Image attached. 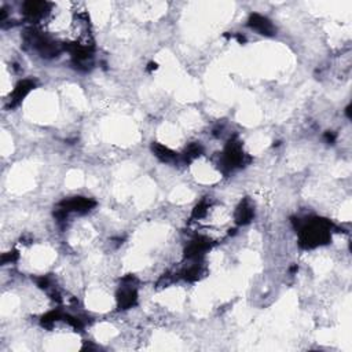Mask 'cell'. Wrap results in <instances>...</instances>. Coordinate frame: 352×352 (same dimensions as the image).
Masks as SVG:
<instances>
[{
    "label": "cell",
    "mask_w": 352,
    "mask_h": 352,
    "mask_svg": "<svg viewBox=\"0 0 352 352\" xmlns=\"http://www.w3.org/2000/svg\"><path fill=\"white\" fill-rule=\"evenodd\" d=\"M33 87L34 83L33 81H30V80H25L22 83L18 84V87L15 88V91H14V94H12L11 106H15L18 102L22 101V98H25V96L28 95L29 91L32 90Z\"/></svg>",
    "instance_id": "4"
},
{
    "label": "cell",
    "mask_w": 352,
    "mask_h": 352,
    "mask_svg": "<svg viewBox=\"0 0 352 352\" xmlns=\"http://www.w3.org/2000/svg\"><path fill=\"white\" fill-rule=\"evenodd\" d=\"M136 303V292L132 288H124L118 295V304L121 308H129Z\"/></svg>",
    "instance_id": "5"
},
{
    "label": "cell",
    "mask_w": 352,
    "mask_h": 352,
    "mask_svg": "<svg viewBox=\"0 0 352 352\" xmlns=\"http://www.w3.org/2000/svg\"><path fill=\"white\" fill-rule=\"evenodd\" d=\"M153 151L162 161H171V160L175 158V153L172 150H169L167 146L160 145V143H154L153 145Z\"/></svg>",
    "instance_id": "7"
},
{
    "label": "cell",
    "mask_w": 352,
    "mask_h": 352,
    "mask_svg": "<svg viewBox=\"0 0 352 352\" xmlns=\"http://www.w3.org/2000/svg\"><path fill=\"white\" fill-rule=\"evenodd\" d=\"M249 26L252 29H255L259 33L267 34V36H271L275 32L273 23L270 22L266 17L260 15V14H252L251 18H249Z\"/></svg>",
    "instance_id": "3"
},
{
    "label": "cell",
    "mask_w": 352,
    "mask_h": 352,
    "mask_svg": "<svg viewBox=\"0 0 352 352\" xmlns=\"http://www.w3.org/2000/svg\"><path fill=\"white\" fill-rule=\"evenodd\" d=\"M253 218V209L252 207L248 204V202H242L237 212H235V220L238 222L240 224H246L251 222V219Z\"/></svg>",
    "instance_id": "6"
},
{
    "label": "cell",
    "mask_w": 352,
    "mask_h": 352,
    "mask_svg": "<svg viewBox=\"0 0 352 352\" xmlns=\"http://www.w3.org/2000/svg\"><path fill=\"white\" fill-rule=\"evenodd\" d=\"M95 205V202L91 201V200H87V198H81V197H76V198H72V200H67V201H63L61 204L62 211L65 212H70V211H76V212H87L90 211V208H92Z\"/></svg>",
    "instance_id": "2"
},
{
    "label": "cell",
    "mask_w": 352,
    "mask_h": 352,
    "mask_svg": "<svg viewBox=\"0 0 352 352\" xmlns=\"http://www.w3.org/2000/svg\"><path fill=\"white\" fill-rule=\"evenodd\" d=\"M330 224L324 220H314L302 230V244L306 248H313L319 244H324L329 240Z\"/></svg>",
    "instance_id": "1"
},
{
    "label": "cell",
    "mask_w": 352,
    "mask_h": 352,
    "mask_svg": "<svg viewBox=\"0 0 352 352\" xmlns=\"http://www.w3.org/2000/svg\"><path fill=\"white\" fill-rule=\"evenodd\" d=\"M325 138H326V140H328V142H333V140H335V135L329 134V132H328Z\"/></svg>",
    "instance_id": "8"
}]
</instances>
